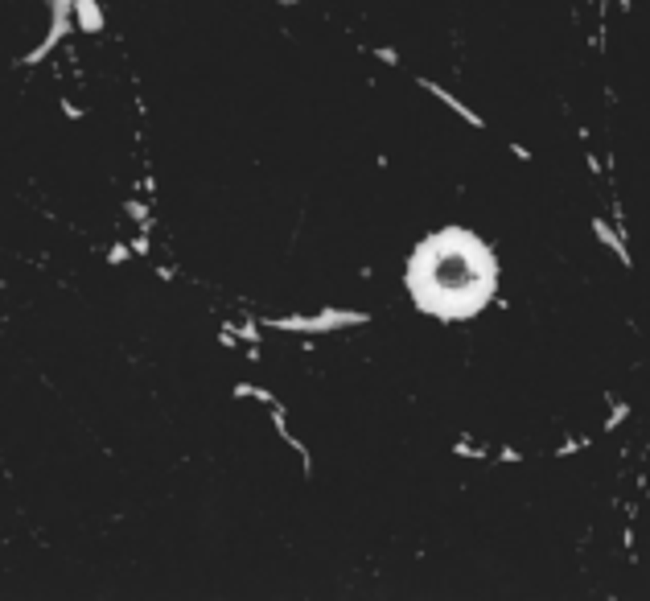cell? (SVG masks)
I'll list each match as a JSON object with an SVG mask.
<instances>
[{
  "label": "cell",
  "mask_w": 650,
  "mask_h": 601,
  "mask_svg": "<svg viewBox=\"0 0 650 601\" xmlns=\"http://www.w3.org/2000/svg\"><path fill=\"white\" fill-rule=\"evenodd\" d=\"M416 83L424 86V91H428V95H432V99H436L440 107H449L453 115H461V120H465L470 128H486V115H482V111H474V107H465V103H461V99H457L453 91H445V86L432 83V79H416Z\"/></svg>",
  "instance_id": "cell-1"
},
{
  "label": "cell",
  "mask_w": 650,
  "mask_h": 601,
  "mask_svg": "<svg viewBox=\"0 0 650 601\" xmlns=\"http://www.w3.org/2000/svg\"><path fill=\"white\" fill-rule=\"evenodd\" d=\"M588 227H593L597 243H601V248H609V252L618 256V263H622V268H634V256H630V248H626V235H622L618 227H609L605 219H593Z\"/></svg>",
  "instance_id": "cell-2"
},
{
  "label": "cell",
  "mask_w": 650,
  "mask_h": 601,
  "mask_svg": "<svg viewBox=\"0 0 650 601\" xmlns=\"http://www.w3.org/2000/svg\"><path fill=\"white\" fill-rule=\"evenodd\" d=\"M630 412H634L630 404H622V400H613V412L605 416V432H618V429H622V425H626V420H630Z\"/></svg>",
  "instance_id": "cell-3"
},
{
  "label": "cell",
  "mask_w": 650,
  "mask_h": 601,
  "mask_svg": "<svg viewBox=\"0 0 650 601\" xmlns=\"http://www.w3.org/2000/svg\"><path fill=\"white\" fill-rule=\"evenodd\" d=\"M375 58H379V62H387V66H400V54H396L391 46H379V50H375Z\"/></svg>",
  "instance_id": "cell-8"
},
{
  "label": "cell",
  "mask_w": 650,
  "mask_h": 601,
  "mask_svg": "<svg viewBox=\"0 0 650 601\" xmlns=\"http://www.w3.org/2000/svg\"><path fill=\"white\" fill-rule=\"evenodd\" d=\"M584 4H601V0H584Z\"/></svg>",
  "instance_id": "cell-10"
},
{
  "label": "cell",
  "mask_w": 650,
  "mask_h": 601,
  "mask_svg": "<svg viewBox=\"0 0 650 601\" xmlns=\"http://www.w3.org/2000/svg\"><path fill=\"white\" fill-rule=\"evenodd\" d=\"M453 457H470V461H486V445H474V441H453Z\"/></svg>",
  "instance_id": "cell-4"
},
{
  "label": "cell",
  "mask_w": 650,
  "mask_h": 601,
  "mask_svg": "<svg viewBox=\"0 0 650 601\" xmlns=\"http://www.w3.org/2000/svg\"><path fill=\"white\" fill-rule=\"evenodd\" d=\"M506 153H510V157H519V161H535V153H531L527 145H519V140H506Z\"/></svg>",
  "instance_id": "cell-6"
},
{
  "label": "cell",
  "mask_w": 650,
  "mask_h": 601,
  "mask_svg": "<svg viewBox=\"0 0 650 601\" xmlns=\"http://www.w3.org/2000/svg\"><path fill=\"white\" fill-rule=\"evenodd\" d=\"M618 4H622V8H630V4H634V0H618Z\"/></svg>",
  "instance_id": "cell-9"
},
{
  "label": "cell",
  "mask_w": 650,
  "mask_h": 601,
  "mask_svg": "<svg viewBox=\"0 0 650 601\" xmlns=\"http://www.w3.org/2000/svg\"><path fill=\"white\" fill-rule=\"evenodd\" d=\"M593 445V436H572V441H564V445H556V457H572V453H584Z\"/></svg>",
  "instance_id": "cell-5"
},
{
  "label": "cell",
  "mask_w": 650,
  "mask_h": 601,
  "mask_svg": "<svg viewBox=\"0 0 650 601\" xmlns=\"http://www.w3.org/2000/svg\"><path fill=\"white\" fill-rule=\"evenodd\" d=\"M498 461H502V465H519V461H523V453H519V449H510V445H502V449H498Z\"/></svg>",
  "instance_id": "cell-7"
}]
</instances>
